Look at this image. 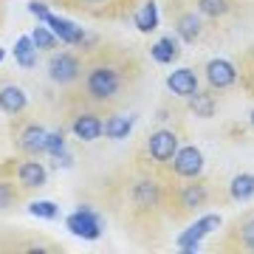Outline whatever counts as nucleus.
<instances>
[{
	"instance_id": "obj_1",
	"label": "nucleus",
	"mask_w": 254,
	"mask_h": 254,
	"mask_svg": "<svg viewBox=\"0 0 254 254\" xmlns=\"http://www.w3.org/2000/svg\"><path fill=\"white\" fill-rule=\"evenodd\" d=\"M85 91H88V96L96 102H108L113 99L119 91H122V73L116 71V68H93L91 73H88V79H85Z\"/></svg>"
},
{
	"instance_id": "obj_2",
	"label": "nucleus",
	"mask_w": 254,
	"mask_h": 254,
	"mask_svg": "<svg viewBox=\"0 0 254 254\" xmlns=\"http://www.w3.org/2000/svg\"><path fill=\"white\" fill-rule=\"evenodd\" d=\"M68 232L82 240H99L102 237V220L96 212H91L88 206H79L76 212H71V218L65 220Z\"/></svg>"
},
{
	"instance_id": "obj_3",
	"label": "nucleus",
	"mask_w": 254,
	"mask_h": 254,
	"mask_svg": "<svg viewBox=\"0 0 254 254\" xmlns=\"http://www.w3.org/2000/svg\"><path fill=\"white\" fill-rule=\"evenodd\" d=\"M173 170L175 175L181 178H198L200 170H203V155H200L198 147H178L173 155Z\"/></svg>"
},
{
	"instance_id": "obj_4",
	"label": "nucleus",
	"mask_w": 254,
	"mask_h": 254,
	"mask_svg": "<svg viewBox=\"0 0 254 254\" xmlns=\"http://www.w3.org/2000/svg\"><path fill=\"white\" fill-rule=\"evenodd\" d=\"M175 150H178V138H175L173 130H155L153 136H150V141H147V153L158 164L173 161Z\"/></svg>"
},
{
	"instance_id": "obj_5",
	"label": "nucleus",
	"mask_w": 254,
	"mask_h": 254,
	"mask_svg": "<svg viewBox=\"0 0 254 254\" xmlns=\"http://www.w3.org/2000/svg\"><path fill=\"white\" fill-rule=\"evenodd\" d=\"M220 223V218L218 215H209V218H200V220H195L187 232H184L181 237H178V249L181 252H198L200 249V240L212 232V229Z\"/></svg>"
},
{
	"instance_id": "obj_6",
	"label": "nucleus",
	"mask_w": 254,
	"mask_h": 254,
	"mask_svg": "<svg viewBox=\"0 0 254 254\" xmlns=\"http://www.w3.org/2000/svg\"><path fill=\"white\" fill-rule=\"evenodd\" d=\"M48 76L60 85H68L79 76V60L73 54H57L51 57V63H48Z\"/></svg>"
},
{
	"instance_id": "obj_7",
	"label": "nucleus",
	"mask_w": 254,
	"mask_h": 254,
	"mask_svg": "<svg viewBox=\"0 0 254 254\" xmlns=\"http://www.w3.org/2000/svg\"><path fill=\"white\" fill-rule=\"evenodd\" d=\"M235 79H237V71H235V65L229 63V60H212V63H206V82L215 88V91L232 88Z\"/></svg>"
},
{
	"instance_id": "obj_8",
	"label": "nucleus",
	"mask_w": 254,
	"mask_h": 254,
	"mask_svg": "<svg viewBox=\"0 0 254 254\" xmlns=\"http://www.w3.org/2000/svg\"><path fill=\"white\" fill-rule=\"evenodd\" d=\"M43 23L60 37V43H68V46H85V31H82L79 26H73L71 20H63V17H57V14L48 11V17L43 20Z\"/></svg>"
},
{
	"instance_id": "obj_9",
	"label": "nucleus",
	"mask_w": 254,
	"mask_h": 254,
	"mask_svg": "<svg viewBox=\"0 0 254 254\" xmlns=\"http://www.w3.org/2000/svg\"><path fill=\"white\" fill-rule=\"evenodd\" d=\"M71 130L79 141H96L99 136H105V122L96 113H82V116L73 119Z\"/></svg>"
},
{
	"instance_id": "obj_10",
	"label": "nucleus",
	"mask_w": 254,
	"mask_h": 254,
	"mask_svg": "<svg viewBox=\"0 0 254 254\" xmlns=\"http://www.w3.org/2000/svg\"><path fill=\"white\" fill-rule=\"evenodd\" d=\"M48 130L43 125H26L17 136V147L23 153H46Z\"/></svg>"
},
{
	"instance_id": "obj_11",
	"label": "nucleus",
	"mask_w": 254,
	"mask_h": 254,
	"mask_svg": "<svg viewBox=\"0 0 254 254\" xmlns=\"http://www.w3.org/2000/svg\"><path fill=\"white\" fill-rule=\"evenodd\" d=\"M167 88L175 93V96H184V99H190L192 93H198V76L192 68H178V71L170 73V79H167Z\"/></svg>"
},
{
	"instance_id": "obj_12",
	"label": "nucleus",
	"mask_w": 254,
	"mask_h": 254,
	"mask_svg": "<svg viewBox=\"0 0 254 254\" xmlns=\"http://www.w3.org/2000/svg\"><path fill=\"white\" fill-rule=\"evenodd\" d=\"M26 105H28L26 93L20 91L17 85H3V88H0V110H3V113H9V116L23 113Z\"/></svg>"
},
{
	"instance_id": "obj_13",
	"label": "nucleus",
	"mask_w": 254,
	"mask_h": 254,
	"mask_svg": "<svg viewBox=\"0 0 254 254\" xmlns=\"http://www.w3.org/2000/svg\"><path fill=\"white\" fill-rule=\"evenodd\" d=\"M17 178L23 187H28V190H37V187H43V184L48 181V173H46V167L43 164H37V161H23L17 167Z\"/></svg>"
},
{
	"instance_id": "obj_14",
	"label": "nucleus",
	"mask_w": 254,
	"mask_h": 254,
	"mask_svg": "<svg viewBox=\"0 0 254 254\" xmlns=\"http://www.w3.org/2000/svg\"><path fill=\"white\" fill-rule=\"evenodd\" d=\"M37 51H40V48L34 46L31 34H23L17 43H14V60H17L20 68H34L37 65Z\"/></svg>"
},
{
	"instance_id": "obj_15",
	"label": "nucleus",
	"mask_w": 254,
	"mask_h": 254,
	"mask_svg": "<svg viewBox=\"0 0 254 254\" xmlns=\"http://www.w3.org/2000/svg\"><path fill=\"white\" fill-rule=\"evenodd\" d=\"M130 198L136 200L141 209H150L161 200V192H158V187H155L153 181H138L136 187H133V192H130Z\"/></svg>"
},
{
	"instance_id": "obj_16",
	"label": "nucleus",
	"mask_w": 254,
	"mask_h": 254,
	"mask_svg": "<svg viewBox=\"0 0 254 254\" xmlns=\"http://www.w3.org/2000/svg\"><path fill=\"white\" fill-rule=\"evenodd\" d=\"M46 153L54 158L60 167H71L73 158L68 155V150H65V138L63 133H48V141H46Z\"/></svg>"
},
{
	"instance_id": "obj_17",
	"label": "nucleus",
	"mask_w": 254,
	"mask_h": 254,
	"mask_svg": "<svg viewBox=\"0 0 254 254\" xmlns=\"http://www.w3.org/2000/svg\"><path fill=\"white\" fill-rule=\"evenodd\" d=\"M200 28H203V14H184V17L178 20V34H181V40H187V43H195V40H198Z\"/></svg>"
},
{
	"instance_id": "obj_18",
	"label": "nucleus",
	"mask_w": 254,
	"mask_h": 254,
	"mask_svg": "<svg viewBox=\"0 0 254 254\" xmlns=\"http://www.w3.org/2000/svg\"><path fill=\"white\" fill-rule=\"evenodd\" d=\"M150 54H153L155 63H175L178 60V46H175L173 37H164V40H158L153 48H150Z\"/></svg>"
},
{
	"instance_id": "obj_19",
	"label": "nucleus",
	"mask_w": 254,
	"mask_h": 254,
	"mask_svg": "<svg viewBox=\"0 0 254 254\" xmlns=\"http://www.w3.org/2000/svg\"><path fill=\"white\" fill-rule=\"evenodd\" d=\"M136 125V116H113L110 122H105V136L108 138H125Z\"/></svg>"
},
{
	"instance_id": "obj_20",
	"label": "nucleus",
	"mask_w": 254,
	"mask_h": 254,
	"mask_svg": "<svg viewBox=\"0 0 254 254\" xmlns=\"http://www.w3.org/2000/svg\"><path fill=\"white\" fill-rule=\"evenodd\" d=\"M232 198L235 200L254 198V175L252 173H240L235 181H232Z\"/></svg>"
},
{
	"instance_id": "obj_21",
	"label": "nucleus",
	"mask_w": 254,
	"mask_h": 254,
	"mask_svg": "<svg viewBox=\"0 0 254 254\" xmlns=\"http://www.w3.org/2000/svg\"><path fill=\"white\" fill-rule=\"evenodd\" d=\"M190 110L195 113V116L200 119H209V116H215V99L209 96V93H192L190 96Z\"/></svg>"
},
{
	"instance_id": "obj_22",
	"label": "nucleus",
	"mask_w": 254,
	"mask_h": 254,
	"mask_svg": "<svg viewBox=\"0 0 254 254\" xmlns=\"http://www.w3.org/2000/svg\"><path fill=\"white\" fill-rule=\"evenodd\" d=\"M136 26H138V31H144V34L158 26V6H155V0H147L144 3V9L138 11V17H136Z\"/></svg>"
},
{
	"instance_id": "obj_23",
	"label": "nucleus",
	"mask_w": 254,
	"mask_h": 254,
	"mask_svg": "<svg viewBox=\"0 0 254 254\" xmlns=\"http://www.w3.org/2000/svg\"><path fill=\"white\" fill-rule=\"evenodd\" d=\"M31 40H34V46L40 48V51H51V48H57V43H60V37H57L48 26H37L34 31H31Z\"/></svg>"
},
{
	"instance_id": "obj_24",
	"label": "nucleus",
	"mask_w": 254,
	"mask_h": 254,
	"mask_svg": "<svg viewBox=\"0 0 254 254\" xmlns=\"http://www.w3.org/2000/svg\"><path fill=\"white\" fill-rule=\"evenodd\" d=\"M198 9L203 17H223L229 11V0H198Z\"/></svg>"
},
{
	"instance_id": "obj_25",
	"label": "nucleus",
	"mask_w": 254,
	"mask_h": 254,
	"mask_svg": "<svg viewBox=\"0 0 254 254\" xmlns=\"http://www.w3.org/2000/svg\"><path fill=\"white\" fill-rule=\"evenodd\" d=\"M28 212H31V215H37V218H48V220L60 215V209H57L54 200H34V203L28 206Z\"/></svg>"
},
{
	"instance_id": "obj_26",
	"label": "nucleus",
	"mask_w": 254,
	"mask_h": 254,
	"mask_svg": "<svg viewBox=\"0 0 254 254\" xmlns=\"http://www.w3.org/2000/svg\"><path fill=\"white\" fill-rule=\"evenodd\" d=\"M14 198H17V192H14V187H11L9 181H0V209H6L14 203Z\"/></svg>"
},
{
	"instance_id": "obj_27",
	"label": "nucleus",
	"mask_w": 254,
	"mask_h": 254,
	"mask_svg": "<svg viewBox=\"0 0 254 254\" xmlns=\"http://www.w3.org/2000/svg\"><path fill=\"white\" fill-rule=\"evenodd\" d=\"M203 195H206V192L200 190V187H195V190H187L181 198H184V203H187V209H192V206H198V203H203Z\"/></svg>"
},
{
	"instance_id": "obj_28",
	"label": "nucleus",
	"mask_w": 254,
	"mask_h": 254,
	"mask_svg": "<svg viewBox=\"0 0 254 254\" xmlns=\"http://www.w3.org/2000/svg\"><path fill=\"white\" fill-rule=\"evenodd\" d=\"M240 240H243V249L254 252V220H249V223L243 226V232H240Z\"/></svg>"
},
{
	"instance_id": "obj_29",
	"label": "nucleus",
	"mask_w": 254,
	"mask_h": 254,
	"mask_svg": "<svg viewBox=\"0 0 254 254\" xmlns=\"http://www.w3.org/2000/svg\"><path fill=\"white\" fill-rule=\"evenodd\" d=\"M28 11H31V14H37L40 20H46V17H48V9L43 6V3H40V0H31V3H28Z\"/></svg>"
},
{
	"instance_id": "obj_30",
	"label": "nucleus",
	"mask_w": 254,
	"mask_h": 254,
	"mask_svg": "<svg viewBox=\"0 0 254 254\" xmlns=\"http://www.w3.org/2000/svg\"><path fill=\"white\" fill-rule=\"evenodd\" d=\"M3 57H6V51H3V48H0V60H3Z\"/></svg>"
},
{
	"instance_id": "obj_31",
	"label": "nucleus",
	"mask_w": 254,
	"mask_h": 254,
	"mask_svg": "<svg viewBox=\"0 0 254 254\" xmlns=\"http://www.w3.org/2000/svg\"><path fill=\"white\" fill-rule=\"evenodd\" d=\"M85 3H99V0H85Z\"/></svg>"
},
{
	"instance_id": "obj_32",
	"label": "nucleus",
	"mask_w": 254,
	"mask_h": 254,
	"mask_svg": "<svg viewBox=\"0 0 254 254\" xmlns=\"http://www.w3.org/2000/svg\"><path fill=\"white\" fill-rule=\"evenodd\" d=\"M252 125H254V110H252Z\"/></svg>"
}]
</instances>
